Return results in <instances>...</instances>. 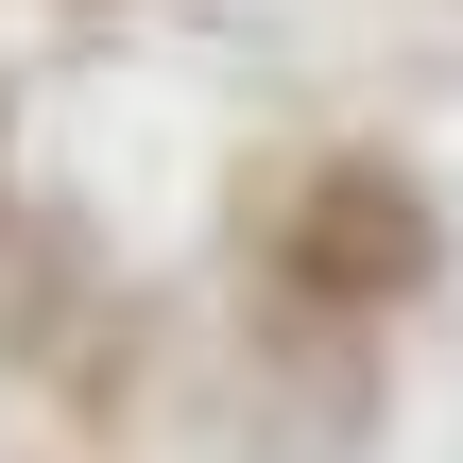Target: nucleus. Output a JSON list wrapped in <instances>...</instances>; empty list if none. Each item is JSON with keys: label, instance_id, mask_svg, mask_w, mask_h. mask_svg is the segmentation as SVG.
<instances>
[{"label": "nucleus", "instance_id": "obj_1", "mask_svg": "<svg viewBox=\"0 0 463 463\" xmlns=\"http://www.w3.org/2000/svg\"><path fill=\"white\" fill-rule=\"evenodd\" d=\"M258 258H275L309 309H395V292L430 275V189H412V172H378V155H309V172L275 189Z\"/></svg>", "mask_w": 463, "mask_h": 463}]
</instances>
